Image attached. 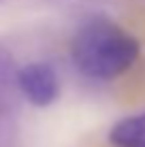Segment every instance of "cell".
<instances>
[{
  "label": "cell",
  "mask_w": 145,
  "mask_h": 147,
  "mask_svg": "<svg viewBox=\"0 0 145 147\" xmlns=\"http://www.w3.org/2000/svg\"><path fill=\"white\" fill-rule=\"evenodd\" d=\"M141 53L139 40L113 19L90 17L71 40V58L75 68L90 79L109 81L130 70Z\"/></svg>",
  "instance_id": "obj_1"
},
{
  "label": "cell",
  "mask_w": 145,
  "mask_h": 147,
  "mask_svg": "<svg viewBox=\"0 0 145 147\" xmlns=\"http://www.w3.org/2000/svg\"><path fill=\"white\" fill-rule=\"evenodd\" d=\"M19 96L34 107H49L60 96V77L49 62H30L17 68Z\"/></svg>",
  "instance_id": "obj_2"
},
{
  "label": "cell",
  "mask_w": 145,
  "mask_h": 147,
  "mask_svg": "<svg viewBox=\"0 0 145 147\" xmlns=\"http://www.w3.org/2000/svg\"><path fill=\"white\" fill-rule=\"evenodd\" d=\"M17 102V66L11 51L0 45V117H13Z\"/></svg>",
  "instance_id": "obj_3"
},
{
  "label": "cell",
  "mask_w": 145,
  "mask_h": 147,
  "mask_svg": "<svg viewBox=\"0 0 145 147\" xmlns=\"http://www.w3.org/2000/svg\"><path fill=\"white\" fill-rule=\"evenodd\" d=\"M113 147H145V113L119 119L109 130Z\"/></svg>",
  "instance_id": "obj_4"
},
{
  "label": "cell",
  "mask_w": 145,
  "mask_h": 147,
  "mask_svg": "<svg viewBox=\"0 0 145 147\" xmlns=\"http://www.w3.org/2000/svg\"><path fill=\"white\" fill-rule=\"evenodd\" d=\"M11 139H13L11 117H0V147H11Z\"/></svg>",
  "instance_id": "obj_5"
}]
</instances>
